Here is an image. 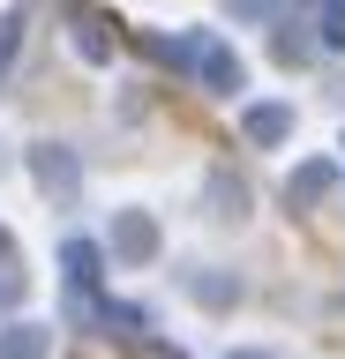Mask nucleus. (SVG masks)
<instances>
[{
	"instance_id": "f257e3e1",
	"label": "nucleus",
	"mask_w": 345,
	"mask_h": 359,
	"mask_svg": "<svg viewBox=\"0 0 345 359\" xmlns=\"http://www.w3.org/2000/svg\"><path fill=\"white\" fill-rule=\"evenodd\" d=\"M165 255V232L150 210H113V224H105V262L113 269H150Z\"/></svg>"
},
{
	"instance_id": "f03ea898",
	"label": "nucleus",
	"mask_w": 345,
	"mask_h": 359,
	"mask_svg": "<svg viewBox=\"0 0 345 359\" xmlns=\"http://www.w3.org/2000/svg\"><path fill=\"white\" fill-rule=\"evenodd\" d=\"M23 165H30V187H38L53 210H68V202L83 195V157H75L68 142H30Z\"/></svg>"
},
{
	"instance_id": "7ed1b4c3",
	"label": "nucleus",
	"mask_w": 345,
	"mask_h": 359,
	"mask_svg": "<svg viewBox=\"0 0 345 359\" xmlns=\"http://www.w3.org/2000/svg\"><path fill=\"white\" fill-rule=\"evenodd\" d=\"M195 83H203L210 97H233V90H248V67H240V53H233L226 38L195 30Z\"/></svg>"
},
{
	"instance_id": "20e7f679",
	"label": "nucleus",
	"mask_w": 345,
	"mask_h": 359,
	"mask_svg": "<svg viewBox=\"0 0 345 359\" xmlns=\"http://www.w3.org/2000/svg\"><path fill=\"white\" fill-rule=\"evenodd\" d=\"M300 128V112L285 105V97H255V105H240V135H248V150H285Z\"/></svg>"
},
{
	"instance_id": "39448f33",
	"label": "nucleus",
	"mask_w": 345,
	"mask_h": 359,
	"mask_svg": "<svg viewBox=\"0 0 345 359\" xmlns=\"http://www.w3.org/2000/svg\"><path fill=\"white\" fill-rule=\"evenodd\" d=\"M338 187H345L338 157H300L293 172H285V202H293V210H315V202H330Z\"/></svg>"
},
{
	"instance_id": "423d86ee",
	"label": "nucleus",
	"mask_w": 345,
	"mask_h": 359,
	"mask_svg": "<svg viewBox=\"0 0 345 359\" xmlns=\"http://www.w3.org/2000/svg\"><path fill=\"white\" fill-rule=\"evenodd\" d=\"M181 285H188V299L210 307V314H233L240 299H248V285H240L233 269H181Z\"/></svg>"
},
{
	"instance_id": "0eeeda50",
	"label": "nucleus",
	"mask_w": 345,
	"mask_h": 359,
	"mask_svg": "<svg viewBox=\"0 0 345 359\" xmlns=\"http://www.w3.org/2000/svg\"><path fill=\"white\" fill-rule=\"evenodd\" d=\"M60 277H68V292H91L98 277H105V247L98 240H68L60 247Z\"/></svg>"
},
{
	"instance_id": "6e6552de",
	"label": "nucleus",
	"mask_w": 345,
	"mask_h": 359,
	"mask_svg": "<svg viewBox=\"0 0 345 359\" xmlns=\"http://www.w3.org/2000/svg\"><path fill=\"white\" fill-rule=\"evenodd\" d=\"M0 359H53V322H8L0 330Z\"/></svg>"
},
{
	"instance_id": "1a4fd4ad",
	"label": "nucleus",
	"mask_w": 345,
	"mask_h": 359,
	"mask_svg": "<svg viewBox=\"0 0 345 359\" xmlns=\"http://www.w3.org/2000/svg\"><path fill=\"white\" fill-rule=\"evenodd\" d=\"M91 322H98V337H120V344H136L150 314H143V307H128V299H105V307H98Z\"/></svg>"
},
{
	"instance_id": "9d476101",
	"label": "nucleus",
	"mask_w": 345,
	"mask_h": 359,
	"mask_svg": "<svg viewBox=\"0 0 345 359\" xmlns=\"http://www.w3.org/2000/svg\"><path fill=\"white\" fill-rule=\"evenodd\" d=\"M210 217H226V224H240V217H248V180L210 172Z\"/></svg>"
},
{
	"instance_id": "9b49d317",
	"label": "nucleus",
	"mask_w": 345,
	"mask_h": 359,
	"mask_svg": "<svg viewBox=\"0 0 345 359\" xmlns=\"http://www.w3.org/2000/svg\"><path fill=\"white\" fill-rule=\"evenodd\" d=\"M315 45H323V38H308L300 22H285V30H278V38H271V53H278V60H285V67H308V60H315Z\"/></svg>"
},
{
	"instance_id": "f8f14e48",
	"label": "nucleus",
	"mask_w": 345,
	"mask_h": 359,
	"mask_svg": "<svg viewBox=\"0 0 345 359\" xmlns=\"http://www.w3.org/2000/svg\"><path fill=\"white\" fill-rule=\"evenodd\" d=\"M23 30H30V8H0V75H8L15 53H23Z\"/></svg>"
},
{
	"instance_id": "ddd939ff",
	"label": "nucleus",
	"mask_w": 345,
	"mask_h": 359,
	"mask_svg": "<svg viewBox=\"0 0 345 359\" xmlns=\"http://www.w3.org/2000/svg\"><path fill=\"white\" fill-rule=\"evenodd\" d=\"M323 15H315V38L330 45V53H345V0H315Z\"/></svg>"
},
{
	"instance_id": "4468645a",
	"label": "nucleus",
	"mask_w": 345,
	"mask_h": 359,
	"mask_svg": "<svg viewBox=\"0 0 345 359\" xmlns=\"http://www.w3.org/2000/svg\"><path fill=\"white\" fill-rule=\"evenodd\" d=\"M233 22H248V30H263V22H278V0H226Z\"/></svg>"
},
{
	"instance_id": "2eb2a0df",
	"label": "nucleus",
	"mask_w": 345,
	"mask_h": 359,
	"mask_svg": "<svg viewBox=\"0 0 345 359\" xmlns=\"http://www.w3.org/2000/svg\"><path fill=\"white\" fill-rule=\"evenodd\" d=\"M75 53H83V60H113V45L98 38V22H91V15H75Z\"/></svg>"
},
{
	"instance_id": "dca6fc26",
	"label": "nucleus",
	"mask_w": 345,
	"mask_h": 359,
	"mask_svg": "<svg viewBox=\"0 0 345 359\" xmlns=\"http://www.w3.org/2000/svg\"><path fill=\"white\" fill-rule=\"evenodd\" d=\"M15 307H23V269L0 262V314H15Z\"/></svg>"
},
{
	"instance_id": "f3484780",
	"label": "nucleus",
	"mask_w": 345,
	"mask_h": 359,
	"mask_svg": "<svg viewBox=\"0 0 345 359\" xmlns=\"http://www.w3.org/2000/svg\"><path fill=\"white\" fill-rule=\"evenodd\" d=\"M128 352H136V359H188L181 344H165V337H136V344H128Z\"/></svg>"
},
{
	"instance_id": "a211bd4d",
	"label": "nucleus",
	"mask_w": 345,
	"mask_h": 359,
	"mask_svg": "<svg viewBox=\"0 0 345 359\" xmlns=\"http://www.w3.org/2000/svg\"><path fill=\"white\" fill-rule=\"evenodd\" d=\"M226 359H271V352H263V344H240V352H226Z\"/></svg>"
},
{
	"instance_id": "6ab92c4d",
	"label": "nucleus",
	"mask_w": 345,
	"mask_h": 359,
	"mask_svg": "<svg viewBox=\"0 0 345 359\" xmlns=\"http://www.w3.org/2000/svg\"><path fill=\"white\" fill-rule=\"evenodd\" d=\"M300 8H315V0H300Z\"/></svg>"
}]
</instances>
